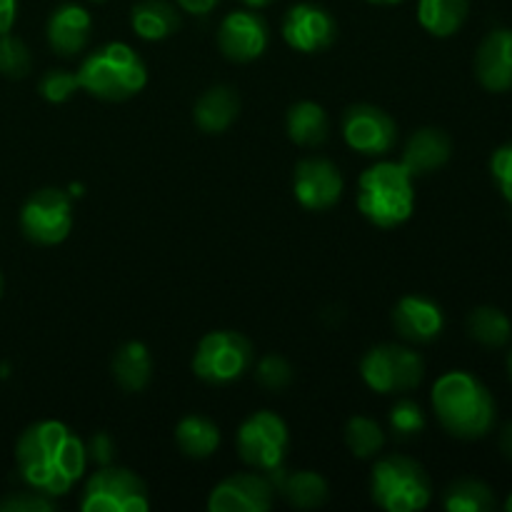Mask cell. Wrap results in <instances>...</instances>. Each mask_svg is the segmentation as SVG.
Here are the masks:
<instances>
[{"label":"cell","instance_id":"cell-1","mask_svg":"<svg viewBox=\"0 0 512 512\" xmlns=\"http://www.w3.org/2000/svg\"><path fill=\"white\" fill-rule=\"evenodd\" d=\"M15 463L25 485L48 498L68 495L83 478L88 453L85 443L58 420H40L23 430L15 445Z\"/></svg>","mask_w":512,"mask_h":512},{"label":"cell","instance_id":"cell-2","mask_svg":"<svg viewBox=\"0 0 512 512\" xmlns=\"http://www.w3.org/2000/svg\"><path fill=\"white\" fill-rule=\"evenodd\" d=\"M433 408L453 438L480 440L495 428L498 405L483 380L465 370H450L433 385Z\"/></svg>","mask_w":512,"mask_h":512},{"label":"cell","instance_id":"cell-3","mask_svg":"<svg viewBox=\"0 0 512 512\" xmlns=\"http://www.w3.org/2000/svg\"><path fill=\"white\" fill-rule=\"evenodd\" d=\"M80 90L98 100L120 103L148 83V68L143 58L128 43H105L95 48L78 68Z\"/></svg>","mask_w":512,"mask_h":512},{"label":"cell","instance_id":"cell-4","mask_svg":"<svg viewBox=\"0 0 512 512\" xmlns=\"http://www.w3.org/2000/svg\"><path fill=\"white\" fill-rule=\"evenodd\" d=\"M413 173L403 163L383 160L360 175L358 208L378 228H398L415 210Z\"/></svg>","mask_w":512,"mask_h":512},{"label":"cell","instance_id":"cell-5","mask_svg":"<svg viewBox=\"0 0 512 512\" xmlns=\"http://www.w3.org/2000/svg\"><path fill=\"white\" fill-rule=\"evenodd\" d=\"M370 495L378 508L388 512H418L433 500V483L418 460L385 455L373 465Z\"/></svg>","mask_w":512,"mask_h":512},{"label":"cell","instance_id":"cell-6","mask_svg":"<svg viewBox=\"0 0 512 512\" xmlns=\"http://www.w3.org/2000/svg\"><path fill=\"white\" fill-rule=\"evenodd\" d=\"M255 363L253 343L235 330L203 335L193 355V373L210 385H228L243 378Z\"/></svg>","mask_w":512,"mask_h":512},{"label":"cell","instance_id":"cell-7","mask_svg":"<svg viewBox=\"0 0 512 512\" xmlns=\"http://www.w3.org/2000/svg\"><path fill=\"white\" fill-rule=\"evenodd\" d=\"M365 385L380 395L408 393L423 383L425 363L415 350L405 345H375L360 360Z\"/></svg>","mask_w":512,"mask_h":512},{"label":"cell","instance_id":"cell-8","mask_svg":"<svg viewBox=\"0 0 512 512\" xmlns=\"http://www.w3.org/2000/svg\"><path fill=\"white\" fill-rule=\"evenodd\" d=\"M83 512H148L150 495L143 480L128 468H113L103 465L98 473L90 475L85 483Z\"/></svg>","mask_w":512,"mask_h":512},{"label":"cell","instance_id":"cell-9","mask_svg":"<svg viewBox=\"0 0 512 512\" xmlns=\"http://www.w3.org/2000/svg\"><path fill=\"white\" fill-rule=\"evenodd\" d=\"M290 448L288 425L280 415L270 410H258L248 415L238 430L240 460L260 473H273L283 468Z\"/></svg>","mask_w":512,"mask_h":512},{"label":"cell","instance_id":"cell-10","mask_svg":"<svg viewBox=\"0 0 512 512\" xmlns=\"http://www.w3.org/2000/svg\"><path fill=\"white\" fill-rule=\"evenodd\" d=\"M20 230L35 245H58L73 230V203L65 190L43 188L25 200Z\"/></svg>","mask_w":512,"mask_h":512},{"label":"cell","instance_id":"cell-11","mask_svg":"<svg viewBox=\"0 0 512 512\" xmlns=\"http://www.w3.org/2000/svg\"><path fill=\"white\" fill-rule=\"evenodd\" d=\"M343 138L363 155H385L398 140V125L385 110L375 105H350L343 115Z\"/></svg>","mask_w":512,"mask_h":512},{"label":"cell","instance_id":"cell-12","mask_svg":"<svg viewBox=\"0 0 512 512\" xmlns=\"http://www.w3.org/2000/svg\"><path fill=\"white\" fill-rule=\"evenodd\" d=\"M283 38L298 53H320L328 50L338 38V23L333 13L318 3H298L285 13Z\"/></svg>","mask_w":512,"mask_h":512},{"label":"cell","instance_id":"cell-13","mask_svg":"<svg viewBox=\"0 0 512 512\" xmlns=\"http://www.w3.org/2000/svg\"><path fill=\"white\" fill-rule=\"evenodd\" d=\"M275 503V485L268 475L235 473L220 480L208 498L213 512H265Z\"/></svg>","mask_w":512,"mask_h":512},{"label":"cell","instance_id":"cell-14","mask_svg":"<svg viewBox=\"0 0 512 512\" xmlns=\"http://www.w3.org/2000/svg\"><path fill=\"white\" fill-rule=\"evenodd\" d=\"M268 23L253 10H233L218 28V48L233 63H250L268 50Z\"/></svg>","mask_w":512,"mask_h":512},{"label":"cell","instance_id":"cell-15","mask_svg":"<svg viewBox=\"0 0 512 512\" xmlns=\"http://www.w3.org/2000/svg\"><path fill=\"white\" fill-rule=\"evenodd\" d=\"M345 180L338 165L325 158H305L295 165V198L303 208L330 210L340 200Z\"/></svg>","mask_w":512,"mask_h":512},{"label":"cell","instance_id":"cell-16","mask_svg":"<svg viewBox=\"0 0 512 512\" xmlns=\"http://www.w3.org/2000/svg\"><path fill=\"white\" fill-rule=\"evenodd\" d=\"M475 78L490 93H508L512 88V30H490L475 53Z\"/></svg>","mask_w":512,"mask_h":512},{"label":"cell","instance_id":"cell-17","mask_svg":"<svg viewBox=\"0 0 512 512\" xmlns=\"http://www.w3.org/2000/svg\"><path fill=\"white\" fill-rule=\"evenodd\" d=\"M393 325L408 343H430L445 328V315L435 300L425 295H405L393 308Z\"/></svg>","mask_w":512,"mask_h":512},{"label":"cell","instance_id":"cell-18","mask_svg":"<svg viewBox=\"0 0 512 512\" xmlns=\"http://www.w3.org/2000/svg\"><path fill=\"white\" fill-rule=\"evenodd\" d=\"M48 43L63 58H75L83 53L93 35V18L78 3H63L48 18Z\"/></svg>","mask_w":512,"mask_h":512},{"label":"cell","instance_id":"cell-19","mask_svg":"<svg viewBox=\"0 0 512 512\" xmlns=\"http://www.w3.org/2000/svg\"><path fill=\"white\" fill-rule=\"evenodd\" d=\"M450 153H453V143L445 130L420 128L405 143L400 163L413 173V178H418V175H428L443 168L450 160Z\"/></svg>","mask_w":512,"mask_h":512},{"label":"cell","instance_id":"cell-20","mask_svg":"<svg viewBox=\"0 0 512 512\" xmlns=\"http://www.w3.org/2000/svg\"><path fill=\"white\" fill-rule=\"evenodd\" d=\"M275 485V493L283 495L293 508L313 510L328 500L330 490L323 475L313 473V470H273L268 473Z\"/></svg>","mask_w":512,"mask_h":512},{"label":"cell","instance_id":"cell-21","mask_svg":"<svg viewBox=\"0 0 512 512\" xmlns=\"http://www.w3.org/2000/svg\"><path fill=\"white\" fill-rule=\"evenodd\" d=\"M240 113V98L230 85H215L205 90L193 108V120L203 133L220 135L235 123Z\"/></svg>","mask_w":512,"mask_h":512},{"label":"cell","instance_id":"cell-22","mask_svg":"<svg viewBox=\"0 0 512 512\" xmlns=\"http://www.w3.org/2000/svg\"><path fill=\"white\" fill-rule=\"evenodd\" d=\"M113 378L125 393H140L150 385L153 378V355L138 340H130V343L120 345L113 355Z\"/></svg>","mask_w":512,"mask_h":512},{"label":"cell","instance_id":"cell-23","mask_svg":"<svg viewBox=\"0 0 512 512\" xmlns=\"http://www.w3.org/2000/svg\"><path fill=\"white\" fill-rule=\"evenodd\" d=\"M285 128H288V138L295 145L318 148V145H323L328 140L330 118L323 110V105L313 103V100H300V103L290 105Z\"/></svg>","mask_w":512,"mask_h":512},{"label":"cell","instance_id":"cell-24","mask_svg":"<svg viewBox=\"0 0 512 512\" xmlns=\"http://www.w3.org/2000/svg\"><path fill=\"white\" fill-rule=\"evenodd\" d=\"M130 25L143 40H165L180 28V15L168 0H140L130 10Z\"/></svg>","mask_w":512,"mask_h":512},{"label":"cell","instance_id":"cell-25","mask_svg":"<svg viewBox=\"0 0 512 512\" xmlns=\"http://www.w3.org/2000/svg\"><path fill=\"white\" fill-rule=\"evenodd\" d=\"M470 0H418V20L435 38H450L465 25Z\"/></svg>","mask_w":512,"mask_h":512},{"label":"cell","instance_id":"cell-26","mask_svg":"<svg viewBox=\"0 0 512 512\" xmlns=\"http://www.w3.org/2000/svg\"><path fill=\"white\" fill-rule=\"evenodd\" d=\"M175 443H178L180 453L188 455V458L205 460L218 450L220 430L205 415H185L175 425Z\"/></svg>","mask_w":512,"mask_h":512},{"label":"cell","instance_id":"cell-27","mask_svg":"<svg viewBox=\"0 0 512 512\" xmlns=\"http://www.w3.org/2000/svg\"><path fill=\"white\" fill-rule=\"evenodd\" d=\"M468 333L483 348H503L512 338V323L508 315L493 305H480L470 313Z\"/></svg>","mask_w":512,"mask_h":512},{"label":"cell","instance_id":"cell-28","mask_svg":"<svg viewBox=\"0 0 512 512\" xmlns=\"http://www.w3.org/2000/svg\"><path fill=\"white\" fill-rule=\"evenodd\" d=\"M443 508L450 512H490L495 510V495L483 480L460 478L443 493Z\"/></svg>","mask_w":512,"mask_h":512},{"label":"cell","instance_id":"cell-29","mask_svg":"<svg viewBox=\"0 0 512 512\" xmlns=\"http://www.w3.org/2000/svg\"><path fill=\"white\" fill-rule=\"evenodd\" d=\"M345 443H348L350 453L360 460L375 458L385 445V433L373 418L365 415H355L345 425Z\"/></svg>","mask_w":512,"mask_h":512},{"label":"cell","instance_id":"cell-30","mask_svg":"<svg viewBox=\"0 0 512 512\" xmlns=\"http://www.w3.org/2000/svg\"><path fill=\"white\" fill-rule=\"evenodd\" d=\"M30 65H33V58H30L28 45L10 33L0 35V73L8 78H23L30 73Z\"/></svg>","mask_w":512,"mask_h":512},{"label":"cell","instance_id":"cell-31","mask_svg":"<svg viewBox=\"0 0 512 512\" xmlns=\"http://www.w3.org/2000/svg\"><path fill=\"white\" fill-rule=\"evenodd\" d=\"M390 428L398 438H415L425 430V413L415 400L400 398L390 408Z\"/></svg>","mask_w":512,"mask_h":512},{"label":"cell","instance_id":"cell-32","mask_svg":"<svg viewBox=\"0 0 512 512\" xmlns=\"http://www.w3.org/2000/svg\"><path fill=\"white\" fill-rule=\"evenodd\" d=\"M40 95H43L48 103H65V100L73 98L75 93L80 90V80L78 73L73 70H48V73L40 78Z\"/></svg>","mask_w":512,"mask_h":512},{"label":"cell","instance_id":"cell-33","mask_svg":"<svg viewBox=\"0 0 512 512\" xmlns=\"http://www.w3.org/2000/svg\"><path fill=\"white\" fill-rule=\"evenodd\" d=\"M255 375H258V383L263 385V388L275 390V393H278V390H285L293 383V368H290V363L283 355L275 353L265 355V358L260 360Z\"/></svg>","mask_w":512,"mask_h":512},{"label":"cell","instance_id":"cell-34","mask_svg":"<svg viewBox=\"0 0 512 512\" xmlns=\"http://www.w3.org/2000/svg\"><path fill=\"white\" fill-rule=\"evenodd\" d=\"M490 173H493L495 185L500 195L512 205V143L500 145L490 158Z\"/></svg>","mask_w":512,"mask_h":512},{"label":"cell","instance_id":"cell-35","mask_svg":"<svg viewBox=\"0 0 512 512\" xmlns=\"http://www.w3.org/2000/svg\"><path fill=\"white\" fill-rule=\"evenodd\" d=\"M0 510L3 512H50L55 510L53 498L38 493L30 488V493H13L8 498L0 500Z\"/></svg>","mask_w":512,"mask_h":512},{"label":"cell","instance_id":"cell-36","mask_svg":"<svg viewBox=\"0 0 512 512\" xmlns=\"http://www.w3.org/2000/svg\"><path fill=\"white\" fill-rule=\"evenodd\" d=\"M85 453H88V460H95L98 465H110L115 453L113 438L108 433H95L90 443L85 445Z\"/></svg>","mask_w":512,"mask_h":512},{"label":"cell","instance_id":"cell-37","mask_svg":"<svg viewBox=\"0 0 512 512\" xmlns=\"http://www.w3.org/2000/svg\"><path fill=\"white\" fill-rule=\"evenodd\" d=\"M18 18V0H0V35L10 33Z\"/></svg>","mask_w":512,"mask_h":512},{"label":"cell","instance_id":"cell-38","mask_svg":"<svg viewBox=\"0 0 512 512\" xmlns=\"http://www.w3.org/2000/svg\"><path fill=\"white\" fill-rule=\"evenodd\" d=\"M218 3L220 0H178L180 8H183L185 13H193V15H208Z\"/></svg>","mask_w":512,"mask_h":512},{"label":"cell","instance_id":"cell-39","mask_svg":"<svg viewBox=\"0 0 512 512\" xmlns=\"http://www.w3.org/2000/svg\"><path fill=\"white\" fill-rule=\"evenodd\" d=\"M500 450H503L505 458L512 460V423L505 425L503 433H500Z\"/></svg>","mask_w":512,"mask_h":512},{"label":"cell","instance_id":"cell-40","mask_svg":"<svg viewBox=\"0 0 512 512\" xmlns=\"http://www.w3.org/2000/svg\"><path fill=\"white\" fill-rule=\"evenodd\" d=\"M248 8H268L270 3H275V0H243Z\"/></svg>","mask_w":512,"mask_h":512},{"label":"cell","instance_id":"cell-41","mask_svg":"<svg viewBox=\"0 0 512 512\" xmlns=\"http://www.w3.org/2000/svg\"><path fill=\"white\" fill-rule=\"evenodd\" d=\"M368 3H375V5H395V3H403V0H368Z\"/></svg>","mask_w":512,"mask_h":512},{"label":"cell","instance_id":"cell-42","mask_svg":"<svg viewBox=\"0 0 512 512\" xmlns=\"http://www.w3.org/2000/svg\"><path fill=\"white\" fill-rule=\"evenodd\" d=\"M505 510H508V512H512V493H510V498H508V500H505Z\"/></svg>","mask_w":512,"mask_h":512},{"label":"cell","instance_id":"cell-43","mask_svg":"<svg viewBox=\"0 0 512 512\" xmlns=\"http://www.w3.org/2000/svg\"><path fill=\"white\" fill-rule=\"evenodd\" d=\"M508 370H510V378H512V350H510V358H508Z\"/></svg>","mask_w":512,"mask_h":512},{"label":"cell","instance_id":"cell-44","mask_svg":"<svg viewBox=\"0 0 512 512\" xmlns=\"http://www.w3.org/2000/svg\"><path fill=\"white\" fill-rule=\"evenodd\" d=\"M0 298H3V273H0Z\"/></svg>","mask_w":512,"mask_h":512},{"label":"cell","instance_id":"cell-45","mask_svg":"<svg viewBox=\"0 0 512 512\" xmlns=\"http://www.w3.org/2000/svg\"><path fill=\"white\" fill-rule=\"evenodd\" d=\"M90 3H108V0H90Z\"/></svg>","mask_w":512,"mask_h":512}]
</instances>
